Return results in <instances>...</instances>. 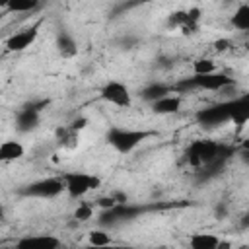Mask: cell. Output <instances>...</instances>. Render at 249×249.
Returning <instances> with one entry per match:
<instances>
[{"mask_svg": "<svg viewBox=\"0 0 249 249\" xmlns=\"http://www.w3.org/2000/svg\"><path fill=\"white\" fill-rule=\"evenodd\" d=\"M156 132L152 130H142V128H123V126H111L105 134V142L119 154H130L136 150L144 140L154 136Z\"/></svg>", "mask_w": 249, "mask_h": 249, "instance_id": "6da1fadb", "label": "cell"}, {"mask_svg": "<svg viewBox=\"0 0 249 249\" xmlns=\"http://www.w3.org/2000/svg\"><path fill=\"white\" fill-rule=\"evenodd\" d=\"M185 158L193 167H208L226 158V148L214 140H195L185 150Z\"/></svg>", "mask_w": 249, "mask_h": 249, "instance_id": "7a4b0ae2", "label": "cell"}, {"mask_svg": "<svg viewBox=\"0 0 249 249\" xmlns=\"http://www.w3.org/2000/svg\"><path fill=\"white\" fill-rule=\"evenodd\" d=\"M60 179L70 198H84L88 193L101 187V179L88 171H64Z\"/></svg>", "mask_w": 249, "mask_h": 249, "instance_id": "3957f363", "label": "cell"}, {"mask_svg": "<svg viewBox=\"0 0 249 249\" xmlns=\"http://www.w3.org/2000/svg\"><path fill=\"white\" fill-rule=\"evenodd\" d=\"M235 80L224 72H210V74H193L191 78H183L175 88L177 89H206V91H220L228 86H233Z\"/></svg>", "mask_w": 249, "mask_h": 249, "instance_id": "277c9868", "label": "cell"}, {"mask_svg": "<svg viewBox=\"0 0 249 249\" xmlns=\"http://www.w3.org/2000/svg\"><path fill=\"white\" fill-rule=\"evenodd\" d=\"M18 193L21 196H33V198H54L64 193V185L60 177H45L23 185Z\"/></svg>", "mask_w": 249, "mask_h": 249, "instance_id": "5b68a950", "label": "cell"}, {"mask_svg": "<svg viewBox=\"0 0 249 249\" xmlns=\"http://www.w3.org/2000/svg\"><path fill=\"white\" fill-rule=\"evenodd\" d=\"M99 97L105 103H109L113 107H119V109H128L132 105L130 88L121 80H107L99 89Z\"/></svg>", "mask_w": 249, "mask_h": 249, "instance_id": "8992f818", "label": "cell"}, {"mask_svg": "<svg viewBox=\"0 0 249 249\" xmlns=\"http://www.w3.org/2000/svg\"><path fill=\"white\" fill-rule=\"evenodd\" d=\"M200 19H202V12L198 8L177 10V12L169 14L167 25L175 31H181L183 35H195L200 29Z\"/></svg>", "mask_w": 249, "mask_h": 249, "instance_id": "52a82bcc", "label": "cell"}, {"mask_svg": "<svg viewBox=\"0 0 249 249\" xmlns=\"http://www.w3.org/2000/svg\"><path fill=\"white\" fill-rule=\"evenodd\" d=\"M230 111H231L230 101H222V103L204 107V109H200L196 113V123L202 124V126H218V124H224V123L230 121Z\"/></svg>", "mask_w": 249, "mask_h": 249, "instance_id": "ba28073f", "label": "cell"}, {"mask_svg": "<svg viewBox=\"0 0 249 249\" xmlns=\"http://www.w3.org/2000/svg\"><path fill=\"white\" fill-rule=\"evenodd\" d=\"M47 101L41 103H27L23 105L16 115V128L19 132H31L41 123V107H45Z\"/></svg>", "mask_w": 249, "mask_h": 249, "instance_id": "9c48e42d", "label": "cell"}, {"mask_svg": "<svg viewBox=\"0 0 249 249\" xmlns=\"http://www.w3.org/2000/svg\"><path fill=\"white\" fill-rule=\"evenodd\" d=\"M39 27H41V21L29 25V27H23V29H19V31H16L14 35H10V37L6 39V49H8L10 53H21V51H25L27 47H31V45L35 43V39H37V35H39Z\"/></svg>", "mask_w": 249, "mask_h": 249, "instance_id": "30bf717a", "label": "cell"}, {"mask_svg": "<svg viewBox=\"0 0 249 249\" xmlns=\"http://www.w3.org/2000/svg\"><path fill=\"white\" fill-rule=\"evenodd\" d=\"M16 245L19 249H56L62 245V241L51 233H35V235H25L18 239Z\"/></svg>", "mask_w": 249, "mask_h": 249, "instance_id": "8fae6325", "label": "cell"}, {"mask_svg": "<svg viewBox=\"0 0 249 249\" xmlns=\"http://www.w3.org/2000/svg\"><path fill=\"white\" fill-rule=\"evenodd\" d=\"M54 47H56V53H58L62 58H74V56L78 54L76 39H74L66 29H60V31L56 33Z\"/></svg>", "mask_w": 249, "mask_h": 249, "instance_id": "7c38bea8", "label": "cell"}, {"mask_svg": "<svg viewBox=\"0 0 249 249\" xmlns=\"http://www.w3.org/2000/svg\"><path fill=\"white\" fill-rule=\"evenodd\" d=\"M231 111H230V121H233V124L243 126L249 121V95H241L230 101Z\"/></svg>", "mask_w": 249, "mask_h": 249, "instance_id": "4fadbf2b", "label": "cell"}, {"mask_svg": "<svg viewBox=\"0 0 249 249\" xmlns=\"http://www.w3.org/2000/svg\"><path fill=\"white\" fill-rule=\"evenodd\" d=\"M54 140L62 150H74L80 142V132L70 124H60L54 130Z\"/></svg>", "mask_w": 249, "mask_h": 249, "instance_id": "5bb4252c", "label": "cell"}, {"mask_svg": "<svg viewBox=\"0 0 249 249\" xmlns=\"http://www.w3.org/2000/svg\"><path fill=\"white\" fill-rule=\"evenodd\" d=\"M25 156V148L19 140L8 138L4 142H0V161L2 163H10V161H18Z\"/></svg>", "mask_w": 249, "mask_h": 249, "instance_id": "9a60e30c", "label": "cell"}, {"mask_svg": "<svg viewBox=\"0 0 249 249\" xmlns=\"http://www.w3.org/2000/svg\"><path fill=\"white\" fill-rule=\"evenodd\" d=\"M150 105H152V111L156 115H173L181 109V97L173 95V93H167V95L152 101Z\"/></svg>", "mask_w": 249, "mask_h": 249, "instance_id": "2e32d148", "label": "cell"}, {"mask_svg": "<svg viewBox=\"0 0 249 249\" xmlns=\"http://www.w3.org/2000/svg\"><path fill=\"white\" fill-rule=\"evenodd\" d=\"M222 237L216 233H193L189 237V245L193 249H218Z\"/></svg>", "mask_w": 249, "mask_h": 249, "instance_id": "e0dca14e", "label": "cell"}, {"mask_svg": "<svg viewBox=\"0 0 249 249\" xmlns=\"http://www.w3.org/2000/svg\"><path fill=\"white\" fill-rule=\"evenodd\" d=\"M173 86H167V84H150V86H146L144 89H142V99L144 101H148V103H152V101H156V99H160V97H163V95H167V93H173Z\"/></svg>", "mask_w": 249, "mask_h": 249, "instance_id": "ac0fdd59", "label": "cell"}, {"mask_svg": "<svg viewBox=\"0 0 249 249\" xmlns=\"http://www.w3.org/2000/svg\"><path fill=\"white\" fill-rule=\"evenodd\" d=\"M231 25L237 29V31H247L249 29V4L247 2H241L233 16H231Z\"/></svg>", "mask_w": 249, "mask_h": 249, "instance_id": "d6986e66", "label": "cell"}, {"mask_svg": "<svg viewBox=\"0 0 249 249\" xmlns=\"http://www.w3.org/2000/svg\"><path fill=\"white\" fill-rule=\"evenodd\" d=\"M39 4L41 0H10L6 10L12 14H25V12H33Z\"/></svg>", "mask_w": 249, "mask_h": 249, "instance_id": "ffe728a7", "label": "cell"}, {"mask_svg": "<svg viewBox=\"0 0 249 249\" xmlns=\"http://www.w3.org/2000/svg\"><path fill=\"white\" fill-rule=\"evenodd\" d=\"M88 241H89V245H93V247H105V245H109L113 239H111V233L105 231V230H91V231L88 233Z\"/></svg>", "mask_w": 249, "mask_h": 249, "instance_id": "44dd1931", "label": "cell"}, {"mask_svg": "<svg viewBox=\"0 0 249 249\" xmlns=\"http://www.w3.org/2000/svg\"><path fill=\"white\" fill-rule=\"evenodd\" d=\"M216 72V62L212 58H196L193 62V74H210Z\"/></svg>", "mask_w": 249, "mask_h": 249, "instance_id": "7402d4cb", "label": "cell"}, {"mask_svg": "<svg viewBox=\"0 0 249 249\" xmlns=\"http://www.w3.org/2000/svg\"><path fill=\"white\" fill-rule=\"evenodd\" d=\"M91 216H93V204H89V202H80L78 208L74 210V218L78 222H88Z\"/></svg>", "mask_w": 249, "mask_h": 249, "instance_id": "603a6c76", "label": "cell"}, {"mask_svg": "<svg viewBox=\"0 0 249 249\" xmlns=\"http://www.w3.org/2000/svg\"><path fill=\"white\" fill-rule=\"evenodd\" d=\"M117 204H119V202H117V198H115L113 195L101 196V198L95 200V206H99V208H103V210H109V208H113V206H117Z\"/></svg>", "mask_w": 249, "mask_h": 249, "instance_id": "cb8c5ba5", "label": "cell"}, {"mask_svg": "<svg viewBox=\"0 0 249 249\" xmlns=\"http://www.w3.org/2000/svg\"><path fill=\"white\" fill-rule=\"evenodd\" d=\"M86 123H88L86 119H74V121L70 123V126H72V128H76V130L80 132V130H82V128L86 126Z\"/></svg>", "mask_w": 249, "mask_h": 249, "instance_id": "d4e9b609", "label": "cell"}, {"mask_svg": "<svg viewBox=\"0 0 249 249\" xmlns=\"http://www.w3.org/2000/svg\"><path fill=\"white\" fill-rule=\"evenodd\" d=\"M228 45H230V41H228V39H220V41H216V43H214L216 51H220V53H222V51H226V49H228Z\"/></svg>", "mask_w": 249, "mask_h": 249, "instance_id": "484cf974", "label": "cell"}, {"mask_svg": "<svg viewBox=\"0 0 249 249\" xmlns=\"http://www.w3.org/2000/svg\"><path fill=\"white\" fill-rule=\"evenodd\" d=\"M8 2H10V0H0V8H4V10H6V6H8Z\"/></svg>", "mask_w": 249, "mask_h": 249, "instance_id": "4316f807", "label": "cell"}]
</instances>
